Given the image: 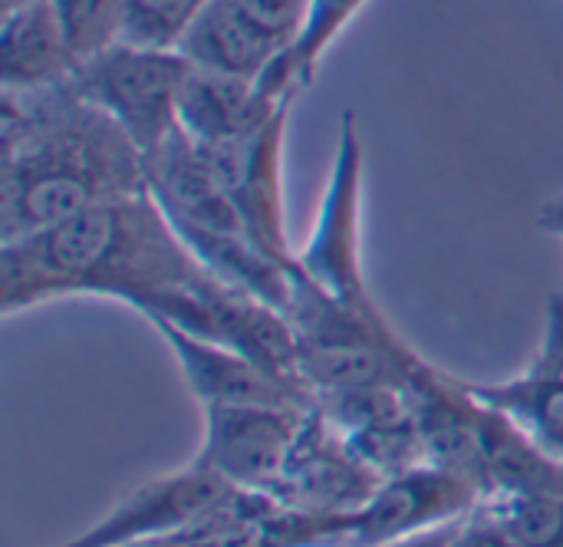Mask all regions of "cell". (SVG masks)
Returning a JSON list of instances; mask_svg holds the SVG:
<instances>
[{"label":"cell","instance_id":"6da1fadb","mask_svg":"<svg viewBox=\"0 0 563 547\" xmlns=\"http://www.w3.org/2000/svg\"><path fill=\"white\" fill-rule=\"evenodd\" d=\"M208 271L152 192L76 211L0 244V314L16 317L66 297H106L148 314Z\"/></svg>","mask_w":563,"mask_h":547},{"label":"cell","instance_id":"7a4b0ae2","mask_svg":"<svg viewBox=\"0 0 563 547\" xmlns=\"http://www.w3.org/2000/svg\"><path fill=\"white\" fill-rule=\"evenodd\" d=\"M142 192L145 155L73 83L3 92L0 244Z\"/></svg>","mask_w":563,"mask_h":547},{"label":"cell","instance_id":"3957f363","mask_svg":"<svg viewBox=\"0 0 563 547\" xmlns=\"http://www.w3.org/2000/svg\"><path fill=\"white\" fill-rule=\"evenodd\" d=\"M284 317L297 337V373L313 403L369 390H406L409 376L426 363L386 314L369 317L340 304L297 264Z\"/></svg>","mask_w":563,"mask_h":547},{"label":"cell","instance_id":"277c9868","mask_svg":"<svg viewBox=\"0 0 563 547\" xmlns=\"http://www.w3.org/2000/svg\"><path fill=\"white\" fill-rule=\"evenodd\" d=\"M482 502L468 479L419 466L383 479L376 495L346 515L317 518L297 512V547H386L465 518Z\"/></svg>","mask_w":563,"mask_h":547},{"label":"cell","instance_id":"5b68a950","mask_svg":"<svg viewBox=\"0 0 563 547\" xmlns=\"http://www.w3.org/2000/svg\"><path fill=\"white\" fill-rule=\"evenodd\" d=\"M363 185L366 145L356 116L346 112L336 129V145L313 228L297 251V267L340 304L369 317H383L363 264Z\"/></svg>","mask_w":563,"mask_h":547},{"label":"cell","instance_id":"8992f818","mask_svg":"<svg viewBox=\"0 0 563 547\" xmlns=\"http://www.w3.org/2000/svg\"><path fill=\"white\" fill-rule=\"evenodd\" d=\"M191 63L178 50H142L129 43L109 46L69 79L96 102L148 158L178 132V102Z\"/></svg>","mask_w":563,"mask_h":547},{"label":"cell","instance_id":"52a82bcc","mask_svg":"<svg viewBox=\"0 0 563 547\" xmlns=\"http://www.w3.org/2000/svg\"><path fill=\"white\" fill-rule=\"evenodd\" d=\"M238 495L211 469L188 462L178 472L142 482L119 499L96 525L59 547H142L165 541L211 518L221 505Z\"/></svg>","mask_w":563,"mask_h":547},{"label":"cell","instance_id":"ba28073f","mask_svg":"<svg viewBox=\"0 0 563 547\" xmlns=\"http://www.w3.org/2000/svg\"><path fill=\"white\" fill-rule=\"evenodd\" d=\"M201 449L191 462L221 475L231 489L267 495L280 489L307 409L294 406H208Z\"/></svg>","mask_w":563,"mask_h":547},{"label":"cell","instance_id":"9c48e42d","mask_svg":"<svg viewBox=\"0 0 563 547\" xmlns=\"http://www.w3.org/2000/svg\"><path fill=\"white\" fill-rule=\"evenodd\" d=\"M290 106L274 112L254 132L224 142L205 145L228 195L241 218L244 234L280 261H294L287 238V211H284V142H287Z\"/></svg>","mask_w":563,"mask_h":547},{"label":"cell","instance_id":"30bf717a","mask_svg":"<svg viewBox=\"0 0 563 547\" xmlns=\"http://www.w3.org/2000/svg\"><path fill=\"white\" fill-rule=\"evenodd\" d=\"M383 485V475H376L343 439V433L317 409L310 406L303 413L287 472L280 479V489L274 492V502L317 518H333L363 508L376 489Z\"/></svg>","mask_w":563,"mask_h":547},{"label":"cell","instance_id":"8fae6325","mask_svg":"<svg viewBox=\"0 0 563 547\" xmlns=\"http://www.w3.org/2000/svg\"><path fill=\"white\" fill-rule=\"evenodd\" d=\"M155 327V333L165 340L168 353L175 357L188 390L195 393V400L201 403V409L208 406H294V409H310L313 400L287 383H280L277 376H271L261 363H254L251 357L205 340L198 333H188L175 324L165 320H148Z\"/></svg>","mask_w":563,"mask_h":547},{"label":"cell","instance_id":"7c38bea8","mask_svg":"<svg viewBox=\"0 0 563 547\" xmlns=\"http://www.w3.org/2000/svg\"><path fill=\"white\" fill-rule=\"evenodd\" d=\"M465 386L563 462V291L548 297L538 350L518 376Z\"/></svg>","mask_w":563,"mask_h":547},{"label":"cell","instance_id":"4fadbf2b","mask_svg":"<svg viewBox=\"0 0 563 547\" xmlns=\"http://www.w3.org/2000/svg\"><path fill=\"white\" fill-rule=\"evenodd\" d=\"M148 192L178 231H238L241 218L201 142L181 129L145 158Z\"/></svg>","mask_w":563,"mask_h":547},{"label":"cell","instance_id":"5bb4252c","mask_svg":"<svg viewBox=\"0 0 563 547\" xmlns=\"http://www.w3.org/2000/svg\"><path fill=\"white\" fill-rule=\"evenodd\" d=\"M383 479L426 466L422 436L406 390H369L313 403Z\"/></svg>","mask_w":563,"mask_h":547},{"label":"cell","instance_id":"9a60e30c","mask_svg":"<svg viewBox=\"0 0 563 547\" xmlns=\"http://www.w3.org/2000/svg\"><path fill=\"white\" fill-rule=\"evenodd\" d=\"M284 106L294 102L264 96L254 79L191 66L178 102V129L201 145H224L254 132Z\"/></svg>","mask_w":563,"mask_h":547},{"label":"cell","instance_id":"2e32d148","mask_svg":"<svg viewBox=\"0 0 563 547\" xmlns=\"http://www.w3.org/2000/svg\"><path fill=\"white\" fill-rule=\"evenodd\" d=\"M76 76L53 0H30L3 13L0 26V86L3 92H40Z\"/></svg>","mask_w":563,"mask_h":547},{"label":"cell","instance_id":"e0dca14e","mask_svg":"<svg viewBox=\"0 0 563 547\" xmlns=\"http://www.w3.org/2000/svg\"><path fill=\"white\" fill-rule=\"evenodd\" d=\"M284 46L247 20L231 0H211L181 43V56L195 69H211L238 79H261Z\"/></svg>","mask_w":563,"mask_h":547},{"label":"cell","instance_id":"ac0fdd59","mask_svg":"<svg viewBox=\"0 0 563 547\" xmlns=\"http://www.w3.org/2000/svg\"><path fill=\"white\" fill-rule=\"evenodd\" d=\"M366 3L369 0H307L294 40L277 53V59L257 79L261 92L280 102H294L303 89H310L323 56L343 36V30L363 13Z\"/></svg>","mask_w":563,"mask_h":547},{"label":"cell","instance_id":"d6986e66","mask_svg":"<svg viewBox=\"0 0 563 547\" xmlns=\"http://www.w3.org/2000/svg\"><path fill=\"white\" fill-rule=\"evenodd\" d=\"M482 508L518 547H563V495L551 492H495Z\"/></svg>","mask_w":563,"mask_h":547},{"label":"cell","instance_id":"ffe728a7","mask_svg":"<svg viewBox=\"0 0 563 547\" xmlns=\"http://www.w3.org/2000/svg\"><path fill=\"white\" fill-rule=\"evenodd\" d=\"M129 0H53L76 69L122 40Z\"/></svg>","mask_w":563,"mask_h":547},{"label":"cell","instance_id":"44dd1931","mask_svg":"<svg viewBox=\"0 0 563 547\" xmlns=\"http://www.w3.org/2000/svg\"><path fill=\"white\" fill-rule=\"evenodd\" d=\"M211 0H129L122 40L142 50H181Z\"/></svg>","mask_w":563,"mask_h":547},{"label":"cell","instance_id":"7402d4cb","mask_svg":"<svg viewBox=\"0 0 563 547\" xmlns=\"http://www.w3.org/2000/svg\"><path fill=\"white\" fill-rule=\"evenodd\" d=\"M247 20H254L267 36L287 46L303 20L307 0H231Z\"/></svg>","mask_w":563,"mask_h":547},{"label":"cell","instance_id":"603a6c76","mask_svg":"<svg viewBox=\"0 0 563 547\" xmlns=\"http://www.w3.org/2000/svg\"><path fill=\"white\" fill-rule=\"evenodd\" d=\"M445 547H518L511 538H508V532L498 525V522H492L482 508H472L462 522H459V528H455V535L449 538V545Z\"/></svg>","mask_w":563,"mask_h":547},{"label":"cell","instance_id":"cb8c5ba5","mask_svg":"<svg viewBox=\"0 0 563 547\" xmlns=\"http://www.w3.org/2000/svg\"><path fill=\"white\" fill-rule=\"evenodd\" d=\"M534 225H538L544 234H551V238H561L563 241V195H558V198H548V201L538 208V218H534Z\"/></svg>","mask_w":563,"mask_h":547},{"label":"cell","instance_id":"d4e9b609","mask_svg":"<svg viewBox=\"0 0 563 547\" xmlns=\"http://www.w3.org/2000/svg\"><path fill=\"white\" fill-rule=\"evenodd\" d=\"M23 3H30V0H0L3 13H10V10H16V7H23Z\"/></svg>","mask_w":563,"mask_h":547}]
</instances>
